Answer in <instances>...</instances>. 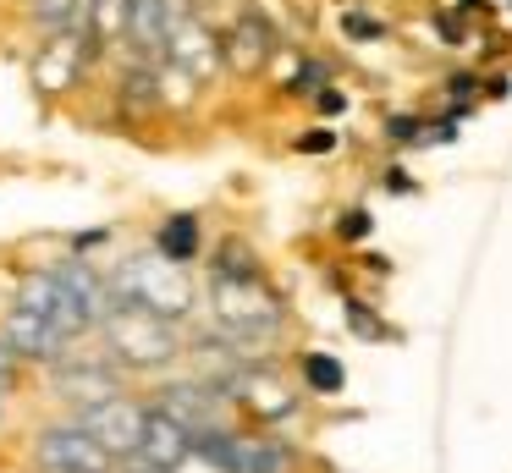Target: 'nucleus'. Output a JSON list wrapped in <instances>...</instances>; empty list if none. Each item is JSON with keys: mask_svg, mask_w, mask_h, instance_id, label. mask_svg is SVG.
Returning <instances> with one entry per match:
<instances>
[{"mask_svg": "<svg viewBox=\"0 0 512 473\" xmlns=\"http://www.w3.org/2000/svg\"><path fill=\"white\" fill-rule=\"evenodd\" d=\"M105 286H111V314L116 308H138V314H155V319H171L177 325L182 314L193 308V286L188 275L177 270V264H166L155 253H133V259H122L111 275H105Z\"/></svg>", "mask_w": 512, "mask_h": 473, "instance_id": "nucleus-1", "label": "nucleus"}, {"mask_svg": "<svg viewBox=\"0 0 512 473\" xmlns=\"http://www.w3.org/2000/svg\"><path fill=\"white\" fill-rule=\"evenodd\" d=\"M105 358L116 369H138V374H155V369H171L182 358V336L171 319H155V314H138V308H116L105 319Z\"/></svg>", "mask_w": 512, "mask_h": 473, "instance_id": "nucleus-2", "label": "nucleus"}, {"mask_svg": "<svg viewBox=\"0 0 512 473\" xmlns=\"http://www.w3.org/2000/svg\"><path fill=\"white\" fill-rule=\"evenodd\" d=\"M210 308L226 336H270L281 330V297L259 275H210Z\"/></svg>", "mask_w": 512, "mask_h": 473, "instance_id": "nucleus-3", "label": "nucleus"}, {"mask_svg": "<svg viewBox=\"0 0 512 473\" xmlns=\"http://www.w3.org/2000/svg\"><path fill=\"white\" fill-rule=\"evenodd\" d=\"M105 319H111V286H105V275L83 259H67L56 270V330H61V341H78L83 330L105 325Z\"/></svg>", "mask_w": 512, "mask_h": 473, "instance_id": "nucleus-4", "label": "nucleus"}, {"mask_svg": "<svg viewBox=\"0 0 512 473\" xmlns=\"http://www.w3.org/2000/svg\"><path fill=\"white\" fill-rule=\"evenodd\" d=\"M166 61L177 66V72L188 77V83H210V77L226 66V50H221V39H215V33L204 28V17H193V11H182V6H177Z\"/></svg>", "mask_w": 512, "mask_h": 473, "instance_id": "nucleus-5", "label": "nucleus"}, {"mask_svg": "<svg viewBox=\"0 0 512 473\" xmlns=\"http://www.w3.org/2000/svg\"><path fill=\"white\" fill-rule=\"evenodd\" d=\"M39 462L45 473H111L116 457L83 424H50L39 435Z\"/></svg>", "mask_w": 512, "mask_h": 473, "instance_id": "nucleus-6", "label": "nucleus"}, {"mask_svg": "<svg viewBox=\"0 0 512 473\" xmlns=\"http://www.w3.org/2000/svg\"><path fill=\"white\" fill-rule=\"evenodd\" d=\"M78 424L89 429V435L100 440V446L111 451L116 462H122V457H138V446H144V429H149V407L127 402V396H111V402L89 407V413H83Z\"/></svg>", "mask_w": 512, "mask_h": 473, "instance_id": "nucleus-7", "label": "nucleus"}, {"mask_svg": "<svg viewBox=\"0 0 512 473\" xmlns=\"http://www.w3.org/2000/svg\"><path fill=\"white\" fill-rule=\"evenodd\" d=\"M221 50H226V66H232L237 77L265 72L270 55H276V22H270L265 11H237L232 28L221 33Z\"/></svg>", "mask_w": 512, "mask_h": 473, "instance_id": "nucleus-8", "label": "nucleus"}, {"mask_svg": "<svg viewBox=\"0 0 512 473\" xmlns=\"http://www.w3.org/2000/svg\"><path fill=\"white\" fill-rule=\"evenodd\" d=\"M226 396H232L243 413L265 418V424H276V418H292V413H298V391H292L281 374H270V369H237L232 380H226Z\"/></svg>", "mask_w": 512, "mask_h": 473, "instance_id": "nucleus-9", "label": "nucleus"}, {"mask_svg": "<svg viewBox=\"0 0 512 473\" xmlns=\"http://www.w3.org/2000/svg\"><path fill=\"white\" fill-rule=\"evenodd\" d=\"M199 440L166 413V407H149V429H144V446H138V468L144 473H177L182 462L193 457Z\"/></svg>", "mask_w": 512, "mask_h": 473, "instance_id": "nucleus-10", "label": "nucleus"}, {"mask_svg": "<svg viewBox=\"0 0 512 473\" xmlns=\"http://www.w3.org/2000/svg\"><path fill=\"white\" fill-rule=\"evenodd\" d=\"M171 22H177V0H127V44L144 61H166Z\"/></svg>", "mask_w": 512, "mask_h": 473, "instance_id": "nucleus-11", "label": "nucleus"}, {"mask_svg": "<svg viewBox=\"0 0 512 473\" xmlns=\"http://www.w3.org/2000/svg\"><path fill=\"white\" fill-rule=\"evenodd\" d=\"M221 396L226 391H204V385H171L155 407H166L193 440H204V435H221Z\"/></svg>", "mask_w": 512, "mask_h": 473, "instance_id": "nucleus-12", "label": "nucleus"}, {"mask_svg": "<svg viewBox=\"0 0 512 473\" xmlns=\"http://www.w3.org/2000/svg\"><path fill=\"white\" fill-rule=\"evenodd\" d=\"M89 55H94V44H83V39H45L34 55V83L39 88H78Z\"/></svg>", "mask_w": 512, "mask_h": 473, "instance_id": "nucleus-13", "label": "nucleus"}, {"mask_svg": "<svg viewBox=\"0 0 512 473\" xmlns=\"http://www.w3.org/2000/svg\"><path fill=\"white\" fill-rule=\"evenodd\" d=\"M0 336L12 341V352L17 358H56L67 341H61V330H56V319L50 314H34V308H6V330Z\"/></svg>", "mask_w": 512, "mask_h": 473, "instance_id": "nucleus-14", "label": "nucleus"}, {"mask_svg": "<svg viewBox=\"0 0 512 473\" xmlns=\"http://www.w3.org/2000/svg\"><path fill=\"white\" fill-rule=\"evenodd\" d=\"M56 396H67V402H78L89 413V407L116 396V374L105 363H67V369H56Z\"/></svg>", "mask_w": 512, "mask_h": 473, "instance_id": "nucleus-15", "label": "nucleus"}, {"mask_svg": "<svg viewBox=\"0 0 512 473\" xmlns=\"http://www.w3.org/2000/svg\"><path fill=\"white\" fill-rule=\"evenodd\" d=\"M34 17L50 39H94V0H34Z\"/></svg>", "mask_w": 512, "mask_h": 473, "instance_id": "nucleus-16", "label": "nucleus"}, {"mask_svg": "<svg viewBox=\"0 0 512 473\" xmlns=\"http://www.w3.org/2000/svg\"><path fill=\"white\" fill-rule=\"evenodd\" d=\"M155 253L166 264H177V270L188 259H199V220H193V215H171L166 226L155 231Z\"/></svg>", "mask_w": 512, "mask_h": 473, "instance_id": "nucleus-17", "label": "nucleus"}, {"mask_svg": "<svg viewBox=\"0 0 512 473\" xmlns=\"http://www.w3.org/2000/svg\"><path fill=\"white\" fill-rule=\"evenodd\" d=\"M292 451L281 440H237V457L226 473H287Z\"/></svg>", "mask_w": 512, "mask_h": 473, "instance_id": "nucleus-18", "label": "nucleus"}, {"mask_svg": "<svg viewBox=\"0 0 512 473\" xmlns=\"http://www.w3.org/2000/svg\"><path fill=\"white\" fill-rule=\"evenodd\" d=\"M303 380H309V391H325V396H336L347 385V369L336 358H325V352H309L303 358Z\"/></svg>", "mask_w": 512, "mask_h": 473, "instance_id": "nucleus-19", "label": "nucleus"}, {"mask_svg": "<svg viewBox=\"0 0 512 473\" xmlns=\"http://www.w3.org/2000/svg\"><path fill=\"white\" fill-rule=\"evenodd\" d=\"M94 39H127V0H94Z\"/></svg>", "mask_w": 512, "mask_h": 473, "instance_id": "nucleus-20", "label": "nucleus"}, {"mask_svg": "<svg viewBox=\"0 0 512 473\" xmlns=\"http://www.w3.org/2000/svg\"><path fill=\"white\" fill-rule=\"evenodd\" d=\"M215 275H259V264H254V253H248L243 242H226L221 259H215Z\"/></svg>", "mask_w": 512, "mask_h": 473, "instance_id": "nucleus-21", "label": "nucleus"}, {"mask_svg": "<svg viewBox=\"0 0 512 473\" xmlns=\"http://www.w3.org/2000/svg\"><path fill=\"white\" fill-rule=\"evenodd\" d=\"M342 33H347V39H358V44H369V39H380L386 28H380L375 17H364V11H347V17H342Z\"/></svg>", "mask_w": 512, "mask_h": 473, "instance_id": "nucleus-22", "label": "nucleus"}, {"mask_svg": "<svg viewBox=\"0 0 512 473\" xmlns=\"http://www.w3.org/2000/svg\"><path fill=\"white\" fill-rule=\"evenodd\" d=\"M17 363H23V358H17V352H12V341L0 336V391H6V385L17 380Z\"/></svg>", "mask_w": 512, "mask_h": 473, "instance_id": "nucleus-23", "label": "nucleus"}, {"mask_svg": "<svg viewBox=\"0 0 512 473\" xmlns=\"http://www.w3.org/2000/svg\"><path fill=\"white\" fill-rule=\"evenodd\" d=\"M336 231H342L347 242H358V237L369 231V215H364V209H347V215H342V226H336Z\"/></svg>", "mask_w": 512, "mask_h": 473, "instance_id": "nucleus-24", "label": "nucleus"}, {"mask_svg": "<svg viewBox=\"0 0 512 473\" xmlns=\"http://www.w3.org/2000/svg\"><path fill=\"white\" fill-rule=\"evenodd\" d=\"M298 149H303V154H320V149L331 154V149H336V132H331V127H325V132H309V138H298Z\"/></svg>", "mask_w": 512, "mask_h": 473, "instance_id": "nucleus-25", "label": "nucleus"}]
</instances>
